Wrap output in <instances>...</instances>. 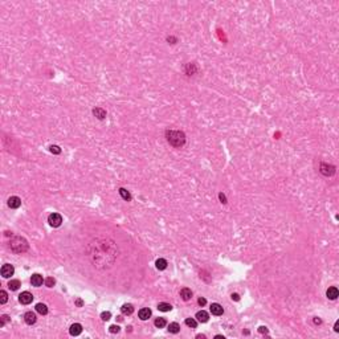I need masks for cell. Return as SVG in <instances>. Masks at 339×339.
I'll return each mask as SVG.
<instances>
[{"instance_id": "37", "label": "cell", "mask_w": 339, "mask_h": 339, "mask_svg": "<svg viewBox=\"0 0 339 339\" xmlns=\"http://www.w3.org/2000/svg\"><path fill=\"white\" fill-rule=\"evenodd\" d=\"M76 305H77V306H82V305H84V302H82V300H76Z\"/></svg>"}, {"instance_id": "31", "label": "cell", "mask_w": 339, "mask_h": 339, "mask_svg": "<svg viewBox=\"0 0 339 339\" xmlns=\"http://www.w3.org/2000/svg\"><path fill=\"white\" fill-rule=\"evenodd\" d=\"M109 331H110V333H113V334L119 333V326H117V325H113V326L109 327Z\"/></svg>"}, {"instance_id": "34", "label": "cell", "mask_w": 339, "mask_h": 339, "mask_svg": "<svg viewBox=\"0 0 339 339\" xmlns=\"http://www.w3.org/2000/svg\"><path fill=\"white\" fill-rule=\"evenodd\" d=\"M258 333H261V334H268V328L264 327V326L258 327Z\"/></svg>"}, {"instance_id": "41", "label": "cell", "mask_w": 339, "mask_h": 339, "mask_svg": "<svg viewBox=\"0 0 339 339\" xmlns=\"http://www.w3.org/2000/svg\"><path fill=\"white\" fill-rule=\"evenodd\" d=\"M196 338H201V339H204L205 337H204V335H201V334H199V335H197V337H196Z\"/></svg>"}, {"instance_id": "33", "label": "cell", "mask_w": 339, "mask_h": 339, "mask_svg": "<svg viewBox=\"0 0 339 339\" xmlns=\"http://www.w3.org/2000/svg\"><path fill=\"white\" fill-rule=\"evenodd\" d=\"M197 303L200 305V306H204V305L207 303V300H205V298H201V297H200V298L197 300Z\"/></svg>"}, {"instance_id": "29", "label": "cell", "mask_w": 339, "mask_h": 339, "mask_svg": "<svg viewBox=\"0 0 339 339\" xmlns=\"http://www.w3.org/2000/svg\"><path fill=\"white\" fill-rule=\"evenodd\" d=\"M101 318H102V321H109L111 318V313L110 311H104V313L101 314Z\"/></svg>"}, {"instance_id": "11", "label": "cell", "mask_w": 339, "mask_h": 339, "mask_svg": "<svg viewBox=\"0 0 339 339\" xmlns=\"http://www.w3.org/2000/svg\"><path fill=\"white\" fill-rule=\"evenodd\" d=\"M209 310H211V313L213 315H222V313H224V309H222V306L219 303H212Z\"/></svg>"}, {"instance_id": "23", "label": "cell", "mask_w": 339, "mask_h": 339, "mask_svg": "<svg viewBox=\"0 0 339 339\" xmlns=\"http://www.w3.org/2000/svg\"><path fill=\"white\" fill-rule=\"evenodd\" d=\"M154 325H155V326H157L158 328H163L166 325H167V321H166L164 318H157V319H155V322H154Z\"/></svg>"}, {"instance_id": "25", "label": "cell", "mask_w": 339, "mask_h": 339, "mask_svg": "<svg viewBox=\"0 0 339 339\" xmlns=\"http://www.w3.org/2000/svg\"><path fill=\"white\" fill-rule=\"evenodd\" d=\"M185 325L191 328H196V326H197V321L194 319V318H187V319H185Z\"/></svg>"}, {"instance_id": "39", "label": "cell", "mask_w": 339, "mask_h": 339, "mask_svg": "<svg viewBox=\"0 0 339 339\" xmlns=\"http://www.w3.org/2000/svg\"><path fill=\"white\" fill-rule=\"evenodd\" d=\"M314 323H315V325H321L322 321L319 319V318H314Z\"/></svg>"}, {"instance_id": "35", "label": "cell", "mask_w": 339, "mask_h": 339, "mask_svg": "<svg viewBox=\"0 0 339 339\" xmlns=\"http://www.w3.org/2000/svg\"><path fill=\"white\" fill-rule=\"evenodd\" d=\"M167 41H168V42L171 41V44H175V42H176V39L172 37V36H170V37H167Z\"/></svg>"}, {"instance_id": "15", "label": "cell", "mask_w": 339, "mask_h": 339, "mask_svg": "<svg viewBox=\"0 0 339 339\" xmlns=\"http://www.w3.org/2000/svg\"><path fill=\"white\" fill-rule=\"evenodd\" d=\"M326 295H327V298H330V300H337L338 295H339V291H338V289H337V288L331 286V288H328V289H327Z\"/></svg>"}, {"instance_id": "17", "label": "cell", "mask_w": 339, "mask_h": 339, "mask_svg": "<svg viewBox=\"0 0 339 339\" xmlns=\"http://www.w3.org/2000/svg\"><path fill=\"white\" fill-rule=\"evenodd\" d=\"M93 114H94V117H97L98 119H105L106 118V111L102 107H95L94 110H93Z\"/></svg>"}, {"instance_id": "13", "label": "cell", "mask_w": 339, "mask_h": 339, "mask_svg": "<svg viewBox=\"0 0 339 339\" xmlns=\"http://www.w3.org/2000/svg\"><path fill=\"white\" fill-rule=\"evenodd\" d=\"M180 297H182L183 301H189V300L192 298V291H191V289L183 288L182 290H180Z\"/></svg>"}, {"instance_id": "4", "label": "cell", "mask_w": 339, "mask_h": 339, "mask_svg": "<svg viewBox=\"0 0 339 339\" xmlns=\"http://www.w3.org/2000/svg\"><path fill=\"white\" fill-rule=\"evenodd\" d=\"M319 171L322 175L325 176H331L335 174V167L331 164H327V163H322L321 167H319Z\"/></svg>"}, {"instance_id": "24", "label": "cell", "mask_w": 339, "mask_h": 339, "mask_svg": "<svg viewBox=\"0 0 339 339\" xmlns=\"http://www.w3.org/2000/svg\"><path fill=\"white\" fill-rule=\"evenodd\" d=\"M158 309H159L160 311H164V313H166V311H170V310H171L172 306H171L170 303H166V302H160V303L158 305Z\"/></svg>"}, {"instance_id": "14", "label": "cell", "mask_w": 339, "mask_h": 339, "mask_svg": "<svg viewBox=\"0 0 339 339\" xmlns=\"http://www.w3.org/2000/svg\"><path fill=\"white\" fill-rule=\"evenodd\" d=\"M138 315H139V318H141L142 321H147L148 318L151 317V310H150V309H147V307L141 309V310H139V313H138Z\"/></svg>"}, {"instance_id": "6", "label": "cell", "mask_w": 339, "mask_h": 339, "mask_svg": "<svg viewBox=\"0 0 339 339\" xmlns=\"http://www.w3.org/2000/svg\"><path fill=\"white\" fill-rule=\"evenodd\" d=\"M13 273H15V268H13L12 265H9V264L3 265V268H2V275H3L4 278H9L11 275H13Z\"/></svg>"}, {"instance_id": "2", "label": "cell", "mask_w": 339, "mask_h": 339, "mask_svg": "<svg viewBox=\"0 0 339 339\" xmlns=\"http://www.w3.org/2000/svg\"><path fill=\"white\" fill-rule=\"evenodd\" d=\"M11 249L15 253H24L28 250V242L25 238L16 236L11 240Z\"/></svg>"}, {"instance_id": "7", "label": "cell", "mask_w": 339, "mask_h": 339, "mask_svg": "<svg viewBox=\"0 0 339 339\" xmlns=\"http://www.w3.org/2000/svg\"><path fill=\"white\" fill-rule=\"evenodd\" d=\"M8 205L13 209L19 208L20 205H21V199L17 197V196H11V197L8 199Z\"/></svg>"}, {"instance_id": "8", "label": "cell", "mask_w": 339, "mask_h": 339, "mask_svg": "<svg viewBox=\"0 0 339 339\" xmlns=\"http://www.w3.org/2000/svg\"><path fill=\"white\" fill-rule=\"evenodd\" d=\"M24 321H25L26 325H33V323H36V321H37V317H36L35 313L28 311V313L24 314Z\"/></svg>"}, {"instance_id": "30", "label": "cell", "mask_w": 339, "mask_h": 339, "mask_svg": "<svg viewBox=\"0 0 339 339\" xmlns=\"http://www.w3.org/2000/svg\"><path fill=\"white\" fill-rule=\"evenodd\" d=\"M7 322H9V317L8 315H2V321H0V327H3Z\"/></svg>"}, {"instance_id": "3", "label": "cell", "mask_w": 339, "mask_h": 339, "mask_svg": "<svg viewBox=\"0 0 339 339\" xmlns=\"http://www.w3.org/2000/svg\"><path fill=\"white\" fill-rule=\"evenodd\" d=\"M48 222L52 225L53 228H57V227H60V225H61V222H62V217H61V215H60V213H56V212H53V213L49 215V217H48Z\"/></svg>"}, {"instance_id": "20", "label": "cell", "mask_w": 339, "mask_h": 339, "mask_svg": "<svg viewBox=\"0 0 339 339\" xmlns=\"http://www.w3.org/2000/svg\"><path fill=\"white\" fill-rule=\"evenodd\" d=\"M155 265H157V269H159V270H164V269L167 268V261H166L164 258H158L157 262H155Z\"/></svg>"}, {"instance_id": "26", "label": "cell", "mask_w": 339, "mask_h": 339, "mask_svg": "<svg viewBox=\"0 0 339 339\" xmlns=\"http://www.w3.org/2000/svg\"><path fill=\"white\" fill-rule=\"evenodd\" d=\"M7 301H8V294H7V291L2 290L0 291V303H5Z\"/></svg>"}, {"instance_id": "21", "label": "cell", "mask_w": 339, "mask_h": 339, "mask_svg": "<svg viewBox=\"0 0 339 339\" xmlns=\"http://www.w3.org/2000/svg\"><path fill=\"white\" fill-rule=\"evenodd\" d=\"M20 286H21V282H20L19 280H11L8 282V288L11 289V290H17Z\"/></svg>"}, {"instance_id": "27", "label": "cell", "mask_w": 339, "mask_h": 339, "mask_svg": "<svg viewBox=\"0 0 339 339\" xmlns=\"http://www.w3.org/2000/svg\"><path fill=\"white\" fill-rule=\"evenodd\" d=\"M54 284H56V281H54V278H53V277H48L45 280V285L48 288H53V286H54Z\"/></svg>"}, {"instance_id": "9", "label": "cell", "mask_w": 339, "mask_h": 339, "mask_svg": "<svg viewBox=\"0 0 339 339\" xmlns=\"http://www.w3.org/2000/svg\"><path fill=\"white\" fill-rule=\"evenodd\" d=\"M42 282H45L44 280H42V275H40V274H37V273L33 274L32 277H31V284L33 285V286H36V288L41 286Z\"/></svg>"}, {"instance_id": "22", "label": "cell", "mask_w": 339, "mask_h": 339, "mask_svg": "<svg viewBox=\"0 0 339 339\" xmlns=\"http://www.w3.org/2000/svg\"><path fill=\"white\" fill-rule=\"evenodd\" d=\"M119 195L122 196V199H125V200H131V195H130V192L127 191V189H125V188H119Z\"/></svg>"}, {"instance_id": "16", "label": "cell", "mask_w": 339, "mask_h": 339, "mask_svg": "<svg viewBox=\"0 0 339 339\" xmlns=\"http://www.w3.org/2000/svg\"><path fill=\"white\" fill-rule=\"evenodd\" d=\"M121 311H122V314H125V315H131L132 313H134V307H132L131 303H125L123 306L121 307Z\"/></svg>"}, {"instance_id": "32", "label": "cell", "mask_w": 339, "mask_h": 339, "mask_svg": "<svg viewBox=\"0 0 339 339\" xmlns=\"http://www.w3.org/2000/svg\"><path fill=\"white\" fill-rule=\"evenodd\" d=\"M219 199L221 200L222 204H227V197H225V195L222 194V192H220V194H219Z\"/></svg>"}, {"instance_id": "19", "label": "cell", "mask_w": 339, "mask_h": 339, "mask_svg": "<svg viewBox=\"0 0 339 339\" xmlns=\"http://www.w3.org/2000/svg\"><path fill=\"white\" fill-rule=\"evenodd\" d=\"M36 311L41 315H45L46 313H48V307H46L45 303H37L36 305Z\"/></svg>"}, {"instance_id": "38", "label": "cell", "mask_w": 339, "mask_h": 339, "mask_svg": "<svg viewBox=\"0 0 339 339\" xmlns=\"http://www.w3.org/2000/svg\"><path fill=\"white\" fill-rule=\"evenodd\" d=\"M334 331H335V333H338V331H339V322H335V326H334Z\"/></svg>"}, {"instance_id": "40", "label": "cell", "mask_w": 339, "mask_h": 339, "mask_svg": "<svg viewBox=\"0 0 339 339\" xmlns=\"http://www.w3.org/2000/svg\"><path fill=\"white\" fill-rule=\"evenodd\" d=\"M216 339H224V337L222 335H216Z\"/></svg>"}, {"instance_id": "18", "label": "cell", "mask_w": 339, "mask_h": 339, "mask_svg": "<svg viewBox=\"0 0 339 339\" xmlns=\"http://www.w3.org/2000/svg\"><path fill=\"white\" fill-rule=\"evenodd\" d=\"M168 331L172 334H178L179 331H180V325L176 323V322H172V323H170V326H168Z\"/></svg>"}, {"instance_id": "12", "label": "cell", "mask_w": 339, "mask_h": 339, "mask_svg": "<svg viewBox=\"0 0 339 339\" xmlns=\"http://www.w3.org/2000/svg\"><path fill=\"white\" fill-rule=\"evenodd\" d=\"M196 319H197L199 322H201V323H205V322H208V319H209V315H208L207 311H204V310L197 311V313H196Z\"/></svg>"}, {"instance_id": "36", "label": "cell", "mask_w": 339, "mask_h": 339, "mask_svg": "<svg viewBox=\"0 0 339 339\" xmlns=\"http://www.w3.org/2000/svg\"><path fill=\"white\" fill-rule=\"evenodd\" d=\"M232 300H235V301H240V295H238V294H232Z\"/></svg>"}, {"instance_id": "28", "label": "cell", "mask_w": 339, "mask_h": 339, "mask_svg": "<svg viewBox=\"0 0 339 339\" xmlns=\"http://www.w3.org/2000/svg\"><path fill=\"white\" fill-rule=\"evenodd\" d=\"M49 151L52 152V154H60V152H61V148L58 147V146H51V147H49Z\"/></svg>"}, {"instance_id": "1", "label": "cell", "mask_w": 339, "mask_h": 339, "mask_svg": "<svg viewBox=\"0 0 339 339\" xmlns=\"http://www.w3.org/2000/svg\"><path fill=\"white\" fill-rule=\"evenodd\" d=\"M167 142L174 147H182L185 143V134L179 130H167L166 131Z\"/></svg>"}, {"instance_id": "10", "label": "cell", "mask_w": 339, "mask_h": 339, "mask_svg": "<svg viewBox=\"0 0 339 339\" xmlns=\"http://www.w3.org/2000/svg\"><path fill=\"white\" fill-rule=\"evenodd\" d=\"M69 333H70V335H73V337H77V335H79L82 333V326L79 323H73L70 328H69Z\"/></svg>"}, {"instance_id": "5", "label": "cell", "mask_w": 339, "mask_h": 339, "mask_svg": "<svg viewBox=\"0 0 339 339\" xmlns=\"http://www.w3.org/2000/svg\"><path fill=\"white\" fill-rule=\"evenodd\" d=\"M19 301L21 302L23 305H29L33 301V295H32V293H29V291H23V293L19 295Z\"/></svg>"}]
</instances>
